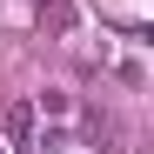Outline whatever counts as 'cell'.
Wrapping results in <instances>:
<instances>
[{
  "instance_id": "1",
  "label": "cell",
  "mask_w": 154,
  "mask_h": 154,
  "mask_svg": "<svg viewBox=\"0 0 154 154\" xmlns=\"http://www.w3.org/2000/svg\"><path fill=\"white\" fill-rule=\"evenodd\" d=\"M34 127V107H7V134H27Z\"/></svg>"
}]
</instances>
